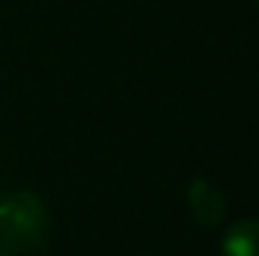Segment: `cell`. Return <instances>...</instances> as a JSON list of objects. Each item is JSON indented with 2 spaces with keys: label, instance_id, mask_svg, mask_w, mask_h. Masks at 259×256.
<instances>
[{
  "label": "cell",
  "instance_id": "6da1fadb",
  "mask_svg": "<svg viewBox=\"0 0 259 256\" xmlns=\"http://www.w3.org/2000/svg\"><path fill=\"white\" fill-rule=\"evenodd\" d=\"M46 232V211L42 202L30 193H15L0 202V235L3 241L18 244H33Z\"/></svg>",
  "mask_w": 259,
  "mask_h": 256
},
{
  "label": "cell",
  "instance_id": "7a4b0ae2",
  "mask_svg": "<svg viewBox=\"0 0 259 256\" xmlns=\"http://www.w3.org/2000/svg\"><path fill=\"white\" fill-rule=\"evenodd\" d=\"M187 205H190V214L196 217V223H202V226H217L226 217V196L214 187L211 178H202V175L190 181Z\"/></svg>",
  "mask_w": 259,
  "mask_h": 256
},
{
  "label": "cell",
  "instance_id": "3957f363",
  "mask_svg": "<svg viewBox=\"0 0 259 256\" xmlns=\"http://www.w3.org/2000/svg\"><path fill=\"white\" fill-rule=\"evenodd\" d=\"M223 256H259V220H241L229 226L223 238Z\"/></svg>",
  "mask_w": 259,
  "mask_h": 256
}]
</instances>
